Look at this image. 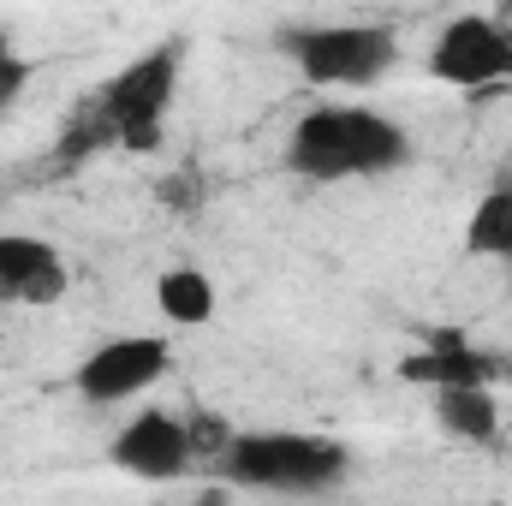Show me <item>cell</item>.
Masks as SVG:
<instances>
[{
  "mask_svg": "<svg viewBox=\"0 0 512 506\" xmlns=\"http://www.w3.org/2000/svg\"><path fill=\"white\" fill-rule=\"evenodd\" d=\"M286 173L310 185H346V179H382L411 161V131L370 102H316L286 131Z\"/></svg>",
  "mask_w": 512,
  "mask_h": 506,
  "instance_id": "obj_1",
  "label": "cell"
},
{
  "mask_svg": "<svg viewBox=\"0 0 512 506\" xmlns=\"http://www.w3.org/2000/svg\"><path fill=\"white\" fill-rule=\"evenodd\" d=\"M179 66H185V42L179 36L143 48L108 84H96V96L84 102V114L72 120V131L60 143H78V149H102V143L155 149L161 126H167V108H173V90H179Z\"/></svg>",
  "mask_w": 512,
  "mask_h": 506,
  "instance_id": "obj_2",
  "label": "cell"
},
{
  "mask_svg": "<svg viewBox=\"0 0 512 506\" xmlns=\"http://www.w3.org/2000/svg\"><path fill=\"white\" fill-rule=\"evenodd\" d=\"M352 477V447L316 429H233L215 483L256 495H334Z\"/></svg>",
  "mask_w": 512,
  "mask_h": 506,
  "instance_id": "obj_3",
  "label": "cell"
},
{
  "mask_svg": "<svg viewBox=\"0 0 512 506\" xmlns=\"http://www.w3.org/2000/svg\"><path fill=\"white\" fill-rule=\"evenodd\" d=\"M280 48L304 72V84H316V90H376L399 60L393 24H364V18H352V24H280Z\"/></svg>",
  "mask_w": 512,
  "mask_h": 506,
  "instance_id": "obj_4",
  "label": "cell"
},
{
  "mask_svg": "<svg viewBox=\"0 0 512 506\" xmlns=\"http://www.w3.org/2000/svg\"><path fill=\"white\" fill-rule=\"evenodd\" d=\"M429 78L447 90H501L512 84V18L459 12L429 42Z\"/></svg>",
  "mask_w": 512,
  "mask_h": 506,
  "instance_id": "obj_5",
  "label": "cell"
},
{
  "mask_svg": "<svg viewBox=\"0 0 512 506\" xmlns=\"http://www.w3.org/2000/svg\"><path fill=\"white\" fill-rule=\"evenodd\" d=\"M167 370H173L167 334H114V340H102L72 370V387H78L84 405H131V399H143Z\"/></svg>",
  "mask_w": 512,
  "mask_h": 506,
  "instance_id": "obj_6",
  "label": "cell"
},
{
  "mask_svg": "<svg viewBox=\"0 0 512 506\" xmlns=\"http://www.w3.org/2000/svg\"><path fill=\"white\" fill-rule=\"evenodd\" d=\"M108 459L126 477H137V483H173V477H185L197 465V453H191V417L161 411V405L131 411L126 423L114 429V441H108Z\"/></svg>",
  "mask_w": 512,
  "mask_h": 506,
  "instance_id": "obj_7",
  "label": "cell"
},
{
  "mask_svg": "<svg viewBox=\"0 0 512 506\" xmlns=\"http://www.w3.org/2000/svg\"><path fill=\"white\" fill-rule=\"evenodd\" d=\"M66 292V256L36 233H0V298L54 304Z\"/></svg>",
  "mask_w": 512,
  "mask_h": 506,
  "instance_id": "obj_8",
  "label": "cell"
},
{
  "mask_svg": "<svg viewBox=\"0 0 512 506\" xmlns=\"http://www.w3.org/2000/svg\"><path fill=\"white\" fill-rule=\"evenodd\" d=\"M405 376L429 381L435 393H441V387H489V381L501 376V358H489V352L465 346L459 334H435V340H429V352L405 364Z\"/></svg>",
  "mask_w": 512,
  "mask_h": 506,
  "instance_id": "obj_9",
  "label": "cell"
},
{
  "mask_svg": "<svg viewBox=\"0 0 512 506\" xmlns=\"http://www.w3.org/2000/svg\"><path fill=\"white\" fill-rule=\"evenodd\" d=\"M155 310H161L173 328H203V322H215L221 292H215L209 268L179 262V268H161V274H155Z\"/></svg>",
  "mask_w": 512,
  "mask_h": 506,
  "instance_id": "obj_10",
  "label": "cell"
},
{
  "mask_svg": "<svg viewBox=\"0 0 512 506\" xmlns=\"http://www.w3.org/2000/svg\"><path fill=\"white\" fill-rule=\"evenodd\" d=\"M435 417L453 441H471V447H495L501 435V405H495V387H441L435 393Z\"/></svg>",
  "mask_w": 512,
  "mask_h": 506,
  "instance_id": "obj_11",
  "label": "cell"
},
{
  "mask_svg": "<svg viewBox=\"0 0 512 506\" xmlns=\"http://www.w3.org/2000/svg\"><path fill=\"white\" fill-rule=\"evenodd\" d=\"M465 251L489 256V262H512V185H489L465 221Z\"/></svg>",
  "mask_w": 512,
  "mask_h": 506,
  "instance_id": "obj_12",
  "label": "cell"
},
{
  "mask_svg": "<svg viewBox=\"0 0 512 506\" xmlns=\"http://www.w3.org/2000/svg\"><path fill=\"white\" fill-rule=\"evenodd\" d=\"M24 90H30V60H24V54L6 42V30H0V114H6Z\"/></svg>",
  "mask_w": 512,
  "mask_h": 506,
  "instance_id": "obj_13",
  "label": "cell"
},
{
  "mask_svg": "<svg viewBox=\"0 0 512 506\" xmlns=\"http://www.w3.org/2000/svg\"><path fill=\"white\" fill-rule=\"evenodd\" d=\"M233 495H239V489H227V483H209V489H197V501H191V506H233Z\"/></svg>",
  "mask_w": 512,
  "mask_h": 506,
  "instance_id": "obj_14",
  "label": "cell"
}]
</instances>
